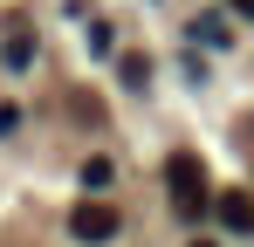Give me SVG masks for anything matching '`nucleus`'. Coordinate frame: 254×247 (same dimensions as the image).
Returning <instances> with one entry per match:
<instances>
[{
    "label": "nucleus",
    "instance_id": "nucleus-1",
    "mask_svg": "<svg viewBox=\"0 0 254 247\" xmlns=\"http://www.w3.org/2000/svg\"><path fill=\"white\" fill-rule=\"evenodd\" d=\"M165 192H172V213H179V220H199V213L213 206L206 165L192 158V151H172V158H165Z\"/></svg>",
    "mask_w": 254,
    "mask_h": 247
},
{
    "label": "nucleus",
    "instance_id": "nucleus-2",
    "mask_svg": "<svg viewBox=\"0 0 254 247\" xmlns=\"http://www.w3.org/2000/svg\"><path fill=\"white\" fill-rule=\"evenodd\" d=\"M69 234H76V241H117V206H103V199H83L76 206V213H69Z\"/></svg>",
    "mask_w": 254,
    "mask_h": 247
},
{
    "label": "nucleus",
    "instance_id": "nucleus-3",
    "mask_svg": "<svg viewBox=\"0 0 254 247\" xmlns=\"http://www.w3.org/2000/svg\"><path fill=\"white\" fill-rule=\"evenodd\" d=\"M213 213H220V227H227V234H254V199H248V192H220Z\"/></svg>",
    "mask_w": 254,
    "mask_h": 247
},
{
    "label": "nucleus",
    "instance_id": "nucleus-4",
    "mask_svg": "<svg viewBox=\"0 0 254 247\" xmlns=\"http://www.w3.org/2000/svg\"><path fill=\"white\" fill-rule=\"evenodd\" d=\"M7 69H35V35H28V28L7 35Z\"/></svg>",
    "mask_w": 254,
    "mask_h": 247
},
{
    "label": "nucleus",
    "instance_id": "nucleus-5",
    "mask_svg": "<svg viewBox=\"0 0 254 247\" xmlns=\"http://www.w3.org/2000/svg\"><path fill=\"white\" fill-rule=\"evenodd\" d=\"M192 41H206V48H227V21H220V14H199V21H192Z\"/></svg>",
    "mask_w": 254,
    "mask_h": 247
},
{
    "label": "nucleus",
    "instance_id": "nucleus-6",
    "mask_svg": "<svg viewBox=\"0 0 254 247\" xmlns=\"http://www.w3.org/2000/svg\"><path fill=\"white\" fill-rule=\"evenodd\" d=\"M110 179H117V165H110V158H83V185H89V192H103Z\"/></svg>",
    "mask_w": 254,
    "mask_h": 247
},
{
    "label": "nucleus",
    "instance_id": "nucleus-7",
    "mask_svg": "<svg viewBox=\"0 0 254 247\" xmlns=\"http://www.w3.org/2000/svg\"><path fill=\"white\" fill-rule=\"evenodd\" d=\"M117 62H124V69H117L124 89H144V82H151V62H144V55H117Z\"/></svg>",
    "mask_w": 254,
    "mask_h": 247
},
{
    "label": "nucleus",
    "instance_id": "nucleus-8",
    "mask_svg": "<svg viewBox=\"0 0 254 247\" xmlns=\"http://www.w3.org/2000/svg\"><path fill=\"white\" fill-rule=\"evenodd\" d=\"M89 48H96V55H110V48H117V35H110V21H89Z\"/></svg>",
    "mask_w": 254,
    "mask_h": 247
},
{
    "label": "nucleus",
    "instance_id": "nucleus-9",
    "mask_svg": "<svg viewBox=\"0 0 254 247\" xmlns=\"http://www.w3.org/2000/svg\"><path fill=\"white\" fill-rule=\"evenodd\" d=\"M14 117H21V110H14V103H0V137L14 130Z\"/></svg>",
    "mask_w": 254,
    "mask_h": 247
},
{
    "label": "nucleus",
    "instance_id": "nucleus-10",
    "mask_svg": "<svg viewBox=\"0 0 254 247\" xmlns=\"http://www.w3.org/2000/svg\"><path fill=\"white\" fill-rule=\"evenodd\" d=\"M227 7H234V14H241V21H254V0H227Z\"/></svg>",
    "mask_w": 254,
    "mask_h": 247
},
{
    "label": "nucleus",
    "instance_id": "nucleus-11",
    "mask_svg": "<svg viewBox=\"0 0 254 247\" xmlns=\"http://www.w3.org/2000/svg\"><path fill=\"white\" fill-rule=\"evenodd\" d=\"M192 247H206V241H192Z\"/></svg>",
    "mask_w": 254,
    "mask_h": 247
}]
</instances>
